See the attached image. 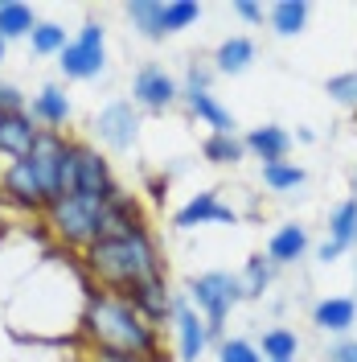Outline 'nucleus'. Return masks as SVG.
I'll list each match as a JSON object with an SVG mask.
<instances>
[{
	"mask_svg": "<svg viewBox=\"0 0 357 362\" xmlns=\"http://www.w3.org/2000/svg\"><path fill=\"white\" fill-rule=\"evenodd\" d=\"M123 13H128L132 29L144 42H164V37H169V33H164V4H160V0H132Z\"/></svg>",
	"mask_w": 357,
	"mask_h": 362,
	"instance_id": "nucleus-18",
	"label": "nucleus"
},
{
	"mask_svg": "<svg viewBox=\"0 0 357 362\" xmlns=\"http://www.w3.org/2000/svg\"><path fill=\"white\" fill-rule=\"evenodd\" d=\"M4 49H8V42H4V37H0V62H4Z\"/></svg>",
	"mask_w": 357,
	"mask_h": 362,
	"instance_id": "nucleus-40",
	"label": "nucleus"
},
{
	"mask_svg": "<svg viewBox=\"0 0 357 362\" xmlns=\"http://www.w3.org/2000/svg\"><path fill=\"white\" fill-rule=\"evenodd\" d=\"M201 17V4L198 0H169L164 4V33H181Z\"/></svg>",
	"mask_w": 357,
	"mask_h": 362,
	"instance_id": "nucleus-29",
	"label": "nucleus"
},
{
	"mask_svg": "<svg viewBox=\"0 0 357 362\" xmlns=\"http://www.w3.org/2000/svg\"><path fill=\"white\" fill-rule=\"evenodd\" d=\"M70 95L58 83H49L33 95V103H29V115L37 119V128H54V132H62V124L70 119Z\"/></svg>",
	"mask_w": 357,
	"mask_h": 362,
	"instance_id": "nucleus-14",
	"label": "nucleus"
},
{
	"mask_svg": "<svg viewBox=\"0 0 357 362\" xmlns=\"http://www.w3.org/2000/svg\"><path fill=\"white\" fill-rule=\"evenodd\" d=\"M329 362H357V341L353 338L337 341L333 350H329Z\"/></svg>",
	"mask_w": 357,
	"mask_h": 362,
	"instance_id": "nucleus-34",
	"label": "nucleus"
},
{
	"mask_svg": "<svg viewBox=\"0 0 357 362\" xmlns=\"http://www.w3.org/2000/svg\"><path fill=\"white\" fill-rule=\"evenodd\" d=\"M234 13H238L243 21H250V25L263 21V4H255V0H238V4H234Z\"/></svg>",
	"mask_w": 357,
	"mask_h": 362,
	"instance_id": "nucleus-35",
	"label": "nucleus"
},
{
	"mask_svg": "<svg viewBox=\"0 0 357 362\" xmlns=\"http://www.w3.org/2000/svg\"><path fill=\"white\" fill-rule=\"evenodd\" d=\"M74 157H78V189L83 194H107L115 185L107 157L99 148H90L87 140H74Z\"/></svg>",
	"mask_w": 357,
	"mask_h": 362,
	"instance_id": "nucleus-13",
	"label": "nucleus"
},
{
	"mask_svg": "<svg viewBox=\"0 0 357 362\" xmlns=\"http://www.w3.org/2000/svg\"><path fill=\"white\" fill-rule=\"evenodd\" d=\"M29 45H33V54H42V58H58V54L70 45V37H66V29H62L58 21H37L33 33H29Z\"/></svg>",
	"mask_w": 357,
	"mask_h": 362,
	"instance_id": "nucleus-27",
	"label": "nucleus"
},
{
	"mask_svg": "<svg viewBox=\"0 0 357 362\" xmlns=\"http://www.w3.org/2000/svg\"><path fill=\"white\" fill-rule=\"evenodd\" d=\"M115 194H123L119 181H115L107 194H83V189H74V194H66V198H54V202L42 210L49 235H54L66 251H87L90 243H95V230H99V218H103V206L111 202Z\"/></svg>",
	"mask_w": 357,
	"mask_h": 362,
	"instance_id": "nucleus-3",
	"label": "nucleus"
},
{
	"mask_svg": "<svg viewBox=\"0 0 357 362\" xmlns=\"http://www.w3.org/2000/svg\"><path fill=\"white\" fill-rule=\"evenodd\" d=\"M177 99H181V83L164 66L148 62V66L135 70V78H132V103L140 107V112H164V107H173Z\"/></svg>",
	"mask_w": 357,
	"mask_h": 362,
	"instance_id": "nucleus-8",
	"label": "nucleus"
},
{
	"mask_svg": "<svg viewBox=\"0 0 357 362\" xmlns=\"http://www.w3.org/2000/svg\"><path fill=\"white\" fill-rule=\"evenodd\" d=\"M271 280H275V264H271L267 255H250L246 268H243V276H238L243 300H259V296L271 288Z\"/></svg>",
	"mask_w": 357,
	"mask_h": 362,
	"instance_id": "nucleus-24",
	"label": "nucleus"
},
{
	"mask_svg": "<svg viewBox=\"0 0 357 362\" xmlns=\"http://www.w3.org/2000/svg\"><path fill=\"white\" fill-rule=\"evenodd\" d=\"M329 239H333L341 251H349L357 243V202H341L333 210V218H329Z\"/></svg>",
	"mask_w": 357,
	"mask_h": 362,
	"instance_id": "nucleus-26",
	"label": "nucleus"
},
{
	"mask_svg": "<svg viewBox=\"0 0 357 362\" xmlns=\"http://www.w3.org/2000/svg\"><path fill=\"white\" fill-rule=\"evenodd\" d=\"M316 255H320V264H333V259H341V255H345V251L337 247L333 239H325V243H320V251H316Z\"/></svg>",
	"mask_w": 357,
	"mask_h": 362,
	"instance_id": "nucleus-36",
	"label": "nucleus"
},
{
	"mask_svg": "<svg viewBox=\"0 0 357 362\" xmlns=\"http://www.w3.org/2000/svg\"><path fill=\"white\" fill-rule=\"evenodd\" d=\"M205 223H238V214L230 210V206L218 202V189H201V194H193L189 202L177 210V218H173V226L177 230H193V226H205Z\"/></svg>",
	"mask_w": 357,
	"mask_h": 362,
	"instance_id": "nucleus-11",
	"label": "nucleus"
},
{
	"mask_svg": "<svg viewBox=\"0 0 357 362\" xmlns=\"http://www.w3.org/2000/svg\"><path fill=\"white\" fill-rule=\"evenodd\" d=\"M95 362H148V358H128V354H95Z\"/></svg>",
	"mask_w": 357,
	"mask_h": 362,
	"instance_id": "nucleus-38",
	"label": "nucleus"
},
{
	"mask_svg": "<svg viewBox=\"0 0 357 362\" xmlns=\"http://www.w3.org/2000/svg\"><path fill=\"white\" fill-rule=\"evenodd\" d=\"M58 66L66 78H78V83H87V78H99L103 66H107V33H103V25L99 21H87L78 29V37L58 54Z\"/></svg>",
	"mask_w": 357,
	"mask_h": 362,
	"instance_id": "nucleus-5",
	"label": "nucleus"
},
{
	"mask_svg": "<svg viewBox=\"0 0 357 362\" xmlns=\"http://www.w3.org/2000/svg\"><path fill=\"white\" fill-rule=\"evenodd\" d=\"M33 25H37V17H33L29 4H21V0H0V37H4V42L29 37Z\"/></svg>",
	"mask_w": 357,
	"mask_h": 362,
	"instance_id": "nucleus-22",
	"label": "nucleus"
},
{
	"mask_svg": "<svg viewBox=\"0 0 357 362\" xmlns=\"http://www.w3.org/2000/svg\"><path fill=\"white\" fill-rule=\"evenodd\" d=\"M210 83H214V70H210V66H198V62H189L181 95H201V90H210Z\"/></svg>",
	"mask_w": 357,
	"mask_h": 362,
	"instance_id": "nucleus-32",
	"label": "nucleus"
},
{
	"mask_svg": "<svg viewBox=\"0 0 357 362\" xmlns=\"http://www.w3.org/2000/svg\"><path fill=\"white\" fill-rule=\"evenodd\" d=\"M218 362H263V354H259V346L246 338H226L222 346H218Z\"/></svg>",
	"mask_w": 357,
	"mask_h": 362,
	"instance_id": "nucleus-31",
	"label": "nucleus"
},
{
	"mask_svg": "<svg viewBox=\"0 0 357 362\" xmlns=\"http://www.w3.org/2000/svg\"><path fill=\"white\" fill-rule=\"evenodd\" d=\"M255 62V42L250 37H226L214 54V70L218 74H243Z\"/></svg>",
	"mask_w": 357,
	"mask_h": 362,
	"instance_id": "nucleus-21",
	"label": "nucleus"
},
{
	"mask_svg": "<svg viewBox=\"0 0 357 362\" xmlns=\"http://www.w3.org/2000/svg\"><path fill=\"white\" fill-rule=\"evenodd\" d=\"M238 300H243V288H238V276H230V272H201L189 280V305L205 317V334L214 346L226 341V317Z\"/></svg>",
	"mask_w": 357,
	"mask_h": 362,
	"instance_id": "nucleus-4",
	"label": "nucleus"
},
{
	"mask_svg": "<svg viewBox=\"0 0 357 362\" xmlns=\"http://www.w3.org/2000/svg\"><path fill=\"white\" fill-rule=\"evenodd\" d=\"M17 112H29L25 90L13 87V83H0V115H17Z\"/></svg>",
	"mask_w": 357,
	"mask_h": 362,
	"instance_id": "nucleus-33",
	"label": "nucleus"
},
{
	"mask_svg": "<svg viewBox=\"0 0 357 362\" xmlns=\"http://www.w3.org/2000/svg\"><path fill=\"white\" fill-rule=\"evenodd\" d=\"M148 194H152V202H164V198H169V181L152 177V181H148Z\"/></svg>",
	"mask_w": 357,
	"mask_h": 362,
	"instance_id": "nucleus-37",
	"label": "nucleus"
},
{
	"mask_svg": "<svg viewBox=\"0 0 357 362\" xmlns=\"http://www.w3.org/2000/svg\"><path fill=\"white\" fill-rule=\"evenodd\" d=\"M243 148L250 157H259L263 165L271 160H288V148H291V136L288 128H279V124H263V128H250L243 136Z\"/></svg>",
	"mask_w": 357,
	"mask_h": 362,
	"instance_id": "nucleus-15",
	"label": "nucleus"
},
{
	"mask_svg": "<svg viewBox=\"0 0 357 362\" xmlns=\"http://www.w3.org/2000/svg\"><path fill=\"white\" fill-rule=\"evenodd\" d=\"M37 119L29 112H17V115H0V160L4 165H13V160H21L29 148H33V140H37Z\"/></svg>",
	"mask_w": 357,
	"mask_h": 362,
	"instance_id": "nucleus-12",
	"label": "nucleus"
},
{
	"mask_svg": "<svg viewBox=\"0 0 357 362\" xmlns=\"http://www.w3.org/2000/svg\"><path fill=\"white\" fill-rule=\"evenodd\" d=\"M325 90H329V99H337L341 107H357V70L333 74V78L325 83Z\"/></svg>",
	"mask_w": 357,
	"mask_h": 362,
	"instance_id": "nucleus-30",
	"label": "nucleus"
},
{
	"mask_svg": "<svg viewBox=\"0 0 357 362\" xmlns=\"http://www.w3.org/2000/svg\"><path fill=\"white\" fill-rule=\"evenodd\" d=\"M259 354H263L267 362H296V354H300L296 329H288V325H271V329H263Z\"/></svg>",
	"mask_w": 357,
	"mask_h": 362,
	"instance_id": "nucleus-23",
	"label": "nucleus"
},
{
	"mask_svg": "<svg viewBox=\"0 0 357 362\" xmlns=\"http://www.w3.org/2000/svg\"><path fill=\"white\" fill-rule=\"evenodd\" d=\"M304 177L308 173L296 160H271V165H263V185H267L271 194H291V189L304 185Z\"/></svg>",
	"mask_w": 357,
	"mask_h": 362,
	"instance_id": "nucleus-25",
	"label": "nucleus"
},
{
	"mask_svg": "<svg viewBox=\"0 0 357 362\" xmlns=\"http://www.w3.org/2000/svg\"><path fill=\"white\" fill-rule=\"evenodd\" d=\"M148 362H173V358H169V354H164V350H160V354H152V358H148Z\"/></svg>",
	"mask_w": 357,
	"mask_h": 362,
	"instance_id": "nucleus-39",
	"label": "nucleus"
},
{
	"mask_svg": "<svg viewBox=\"0 0 357 362\" xmlns=\"http://www.w3.org/2000/svg\"><path fill=\"white\" fill-rule=\"evenodd\" d=\"M0 194H4L13 206L29 210V214H42L45 206H49V194L42 189V181H37L33 165H29L25 157L0 169Z\"/></svg>",
	"mask_w": 357,
	"mask_h": 362,
	"instance_id": "nucleus-9",
	"label": "nucleus"
},
{
	"mask_svg": "<svg viewBox=\"0 0 357 362\" xmlns=\"http://www.w3.org/2000/svg\"><path fill=\"white\" fill-rule=\"evenodd\" d=\"M95 136L111 148V153H128L140 140V107L132 99H115L95 115Z\"/></svg>",
	"mask_w": 357,
	"mask_h": 362,
	"instance_id": "nucleus-7",
	"label": "nucleus"
},
{
	"mask_svg": "<svg viewBox=\"0 0 357 362\" xmlns=\"http://www.w3.org/2000/svg\"><path fill=\"white\" fill-rule=\"evenodd\" d=\"M181 99H185L189 115H198L201 124H210L218 136H234V128H238V124H234V115L226 112V107L214 99V95H210V90H201V95H181Z\"/></svg>",
	"mask_w": 357,
	"mask_h": 362,
	"instance_id": "nucleus-19",
	"label": "nucleus"
},
{
	"mask_svg": "<svg viewBox=\"0 0 357 362\" xmlns=\"http://www.w3.org/2000/svg\"><path fill=\"white\" fill-rule=\"evenodd\" d=\"M304 251H308V230L300 223H284L275 235H271L267 243V259L275 268H288L296 259H304Z\"/></svg>",
	"mask_w": 357,
	"mask_h": 362,
	"instance_id": "nucleus-17",
	"label": "nucleus"
},
{
	"mask_svg": "<svg viewBox=\"0 0 357 362\" xmlns=\"http://www.w3.org/2000/svg\"><path fill=\"white\" fill-rule=\"evenodd\" d=\"M357 321V300L353 296H325L313 309V325L325 334H349Z\"/></svg>",
	"mask_w": 357,
	"mask_h": 362,
	"instance_id": "nucleus-16",
	"label": "nucleus"
},
{
	"mask_svg": "<svg viewBox=\"0 0 357 362\" xmlns=\"http://www.w3.org/2000/svg\"><path fill=\"white\" fill-rule=\"evenodd\" d=\"M78 334L90 341L95 354H128V358L160 354V329H152L123 296L107 288H90Z\"/></svg>",
	"mask_w": 357,
	"mask_h": 362,
	"instance_id": "nucleus-1",
	"label": "nucleus"
},
{
	"mask_svg": "<svg viewBox=\"0 0 357 362\" xmlns=\"http://www.w3.org/2000/svg\"><path fill=\"white\" fill-rule=\"evenodd\" d=\"M201 157L210 160V165H238V160L246 157V148H243V140H238V136L210 132V136H205V144H201Z\"/></svg>",
	"mask_w": 357,
	"mask_h": 362,
	"instance_id": "nucleus-28",
	"label": "nucleus"
},
{
	"mask_svg": "<svg viewBox=\"0 0 357 362\" xmlns=\"http://www.w3.org/2000/svg\"><path fill=\"white\" fill-rule=\"evenodd\" d=\"M119 296H123L152 329H164V325L173 321V313H177V293L169 288L164 276H148V280H140L132 288H123Z\"/></svg>",
	"mask_w": 357,
	"mask_h": 362,
	"instance_id": "nucleus-6",
	"label": "nucleus"
},
{
	"mask_svg": "<svg viewBox=\"0 0 357 362\" xmlns=\"http://www.w3.org/2000/svg\"><path fill=\"white\" fill-rule=\"evenodd\" d=\"M308 17H313V4H308V0H279V4L271 8V29H275L279 37H296V33H304Z\"/></svg>",
	"mask_w": 357,
	"mask_h": 362,
	"instance_id": "nucleus-20",
	"label": "nucleus"
},
{
	"mask_svg": "<svg viewBox=\"0 0 357 362\" xmlns=\"http://www.w3.org/2000/svg\"><path fill=\"white\" fill-rule=\"evenodd\" d=\"M353 202H357V173H353Z\"/></svg>",
	"mask_w": 357,
	"mask_h": 362,
	"instance_id": "nucleus-41",
	"label": "nucleus"
},
{
	"mask_svg": "<svg viewBox=\"0 0 357 362\" xmlns=\"http://www.w3.org/2000/svg\"><path fill=\"white\" fill-rule=\"evenodd\" d=\"M173 329H177V354L181 362H198L210 346V334H205V317L189 305V296L177 293V313H173Z\"/></svg>",
	"mask_w": 357,
	"mask_h": 362,
	"instance_id": "nucleus-10",
	"label": "nucleus"
},
{
	"mask_svg": "<svg viewBox=\"0 0 357 362\" xmlns=\"http://www.w3.org/2000/svg\"><path fill=\"white\" fill-rule=\"evenodd\" d=\"M83 272L99 288L107 293H123L148 276H164V255H160L157 235L148 230V223L119 235V239H103V243H90L83 251Z\"/></svg>",
	"mask_w": 357,
	"mask_h": 362,
	"instance_id": "nucleus-2",
	"label": "nucleus"
},
{
	"mask_svg": "<svg viewBox=\"0 0 357 362\" xmlns=\"http://www.w3.org/2000/svg\"><path fill=\"white\" fill-rule=\"evenodd\" d=\"M353 280H357V268H353Z\"/></svg>",
	"mask_w": 357,
	"mask_h": 362,
	"instance_id": "nucleus-42",
	"label": "nucleus"
}]
</instances>
